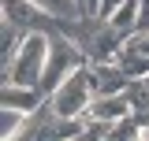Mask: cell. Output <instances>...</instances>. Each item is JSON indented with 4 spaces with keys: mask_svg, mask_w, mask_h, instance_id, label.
<instances>
[{
    "mask_svg": "<svg viewBox=\"0 0 149 141\" xmlns=\"http://www.w3.org/2000/svg\"><path fill=\"white\" fill-rule=\"evenodd\" d=\"M86 119H97V123H123V119H134V104H130V93H112V97H93L90 115Z\"/></svg>",
    "mask_w": 149,
    "mask_h": 141,
    "instance_id": "52a82bcc",
    "label": "cell"
},
{
    "mask_svg": "<svg viewBox=\"0 0 149 141\" xmlns=\"http://www.w3.org/2000/svg\"><path fill=\"white\" fill-rule=\"evenodd\" d=\"M142 130H149V123H146V126H142Z\"/></svg>",
    "mask_w": 149,
    "mask_h": 141,
    "instance_id": "e0dca14e",
    "label": "cell"
},
{
    "mask_svg": "<svg viewBox=\"0 0 149 141\" xmlns=\"http://www.w3.org/2000/svg\"><path fill=\"white\" fill-rule=\"evenodd\" d=\"M78 4H82V8H86V0H78Z\"/></svg>",
    "mask_w": 149,
    "mask_h": 141,
    "instance_id": "2e32d148",
    "label": "cell"
},
{
    "mask_svg": "<svg viewBox=\"0 0 149 141\" xmlns=\"http://www.w3.org/2000/svg\"><path fill=\"white\" fill-rule=\"evenodd\" d=\"M108 22H112V26H116V30H119V34L130 41V37L138 34V0H127V4H123V8H119V11H116Z\"/></svg>",
    "mask_w": 149,
    "mask_h": 141,
    "instance_id": "30bf717a",
    "label": "cell"
},
{
    "mask_svg": "<svg viewBox=\"0 0 149 141\" xmlns=\"http://www.w3.org/2000/svg\"><path fill=\"white\" fill-rule=\"evenodd\" d=\"M49 100H52V108L63 115V119H86V115H90V104H93L90 63H86V67H78L71 78H67V82L49 97Z\"/></svg>",
    "mask_w": 149,
    "mask_h": 141,
    "instance_id": "277c9868",
    "label": "cell"
},
{
    "mask_svg": "<svg viewBox=\"0 0 149 141\" xmlns=\"http://www.w3.org/2000/svg\"><path fill=\"white\" fill-rule=\"evenodd\" d=\"M130 82H134V78H130L119 63H90V86H93V97L127 93Z\"/></svg>",
    "mask_w": 149,
    "mask_h": 141,
    "instance_id": "8992f818",
    "label": "cell"
},
{
    "mask_svg": "<svg viewBox=\"0 0 149 141\" xmlns=\"http://www.w3.org/2000/svg\"><path fill=\"white\" fill-rule=\"evenodd\" d=\"M45 100V93L37 86H11V82H4L0 86V108H19V111H37Z\"/></svg>",
    "mask_w": 149,
    "mask_h": 141,
    "instance_id": "ba28073f",
    "label": "cell"
},
{
    "mask_svg": "<svg viewBox=\"0 0 149 141\" xmlns=\"http://www.w3.org/2000/svg\"><path fill=\"white\" fill-rule=\"evenodd\" d=\"M41 11H49L56 19H86V8L78 0H34Z\"/></svg>",
    "mask_w": 149,
    "mask_h": 141,
    "instance_id": "7c38bea8",
    "label": "cell"
},
{
    "mask_svg": "<svg viewBox=\"0 0 149 141\" xmlns=\"http://www.w3.org/2000/svg\"><path fill=\"white\" fill-rule=\"evenodd\" d=\"M134 141H149V130H142V134H138V138H134Z\"/></svg>",
    "mask_w": 149,
    "mask_h": 141,
    "instance_id": "9a60e30c",
    "label": "cell"
},
{
    "mask_svg": "<svg viewBox=\"0 0 149 141\" xmlns=\"http://www.w3.org/2000/svg\"><path fill=\"white\" fill-rule=\"evenodd\" d=\"M138 134H142V123H138V119H123V123L112 126V130H108L101 141H134Z\"/></svg>",
    "mask_w": 149,
    "mask_h": 141,
    "instance_id": "4fadbf2b",
    "label": "cell"
},
{
    "mask_svg": "<svg viewBox=\"0 0 149 141\" xmlns=\"http://www.w3.org/2000/svg\"><path fill=\"white\" fill-rule=\"evenodd\" d=\"M123 4H127V0H101L93 15H97V19H112L116 11H119V8H123Z\"/></svg>",
    "mask_w": 149,
    "mask_h": 141,
    "instance_id": "5bb4252c",
    "label": "cell"
},
{
    "mask_svg": "<svg viewBox=\"0 0 149 141\" xmlns=\"http://www.w3.org/2000/svg\"><path fill=\"white\" fill-rule=\"evenodd\" d=\"M0 11H4V22H11L19 30H26V34H56V22L60 19L49 15V11H41L34 0H0Z\"/></svg>",
    "mask_w": 149,
    "mask_h": 141,
    "instance_id": "5b68a950",
    "label": "cell"
},
{
    "mask_svg": "<svg viewBox=\"0 0 149 141\" xmlns=\"http://www.w3.org/2000/svg\"><path fill=\"white\" fill-rule=\"evenodd\" d=\"M86 63L90 59H86V48L78 41H71L63 34H49V63H45V74H41V86L37 89L45 97H52L56 89L63 86L78 67H86Z\"/></svg>",
    "mask_w": 149,
    "mask_h": 141,
    "instance_id": "6da1fadb",
    "label": "cell"
},
{
    "mask_svg": "<svg viewBox=\"0 0 149 141\" xmlns=\"http://www.w3.org/2000/svg\"><path fill=\"white\" fill-rule=\"evenodd\" d=\"M82 130H86L82 119H63V115L52 108V100L45 97L41 108L30 111V119H26V126H22V134L11 138V141H74Z\"/></svg>",
    "mask_w": 149,
    "mask_h": 141,
    "instance_id": "7a4b0ae2",
    "label": "cell"
},
{
    "mask_svg": "<svg viewBox=\"0 0 149 141\" xmlns=\"http://www.w3.org/2000/svg\"><path fill=\"white\" fill-rule=\"evenodd\" d=\"M22 41H26V30H19V26H11V22H4V41H0V70H4V67H8V63L19 56Z\"/></svg>",
    "mask_w": 149,
    "mask_h": 141,
    "instance_id": "9c48e42d",
    "label": "cell"
},
{
    "mask_svg": "<svg viewBox=\"0 0 149 141\" xmlns=\"http://www.w3.org/2000/svg\"><path fill=\"white\" fill-rule=\"evenodd\" d=\"M26 111H19V108H0V141H11L22 134V126H26Z\"/></svg>",
    "mask_w": 149,
    "mask_h": 141,
    "instance_id": "8fae6325",
    "label": "cell"
},
{
    "mask_svg": "<svg viewBox=\"0 0 149 141\" xmlns=\"http://www.w3.org/2000/svg\"><path fill=\"white\" fill-rule=\"evenodd\" d=\"M45 63H49V34H26L19 56L4 67V82L11 86H41V74H45Z\"/></svg>",
    "mask_w": 149,
    "mask_h": 141,
    "instance_id": "3957f363",
    "label": "cell"
}]
</instances>
